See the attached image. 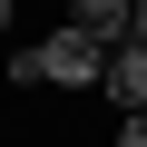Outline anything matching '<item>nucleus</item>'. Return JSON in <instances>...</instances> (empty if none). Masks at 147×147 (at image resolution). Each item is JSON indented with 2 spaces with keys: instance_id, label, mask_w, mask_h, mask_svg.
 Wrapping results in <instances>:
<instances>
[{
  "instance_id": "obj_3",
  "label": "nucleus",
  "mask_w": 147,
  "mask_h": 147,
  "mask_svg": "<svg viewBox=\"0 0 147 147\" xmlns=\"http://www.w3.org/2000/svg\"><path fill=\"white\" fill-rule=\"evenodd\" d=\"M69 20H88V30L127 39V20H137V0H69Z\"/></svg>"
},
{
  "instance_id": "obj_4",
  "label": "nucleus",
  "mask_w": 147,
  "mask_h": 147,
  "mask_svg": "<svg viewBox=\"0 0 147 147\" xmlns=\"http://www.w3.org/2000/svg\"><path fill=\"white\" fill-rule=\"evenodd\" d=\"M108 147H147V108H127V118H118V137H108Z\"/></svg>"
},
{
  "instance_id": "obj_2",
  "label": "nucleus",
  "mask_w": 147,
  "mask_h": 147,
  "mask_svg": "<svg viewBox=\"0 0 147 147\" xmlns=\"http://www.w3.org/2000/svg\"><path fill=\"white\" fill-rule=\"evenodd\" d=\"M98 98H108L118 118H127V108H147V49H137V39H118V49H108V79H98Z\"/></svg>"
},
{
  "instance_id": "obj_1",
  "label": "nucleus",
  "mask_w": 147,
  "mask_h": 147,
  "mask_svg": "<svg viewBox=\"0 0 147 147\" xmlns=\"http://www.w3.org/2000/svg\"><path fill=\"white\" fill-rule=\"evenodd\" d=\"M108 30H88V20H69V30H49V39H30L20 59H10V88H69V98H79V88H98L108 79Z\"/></svg>"
}]
</instances>
